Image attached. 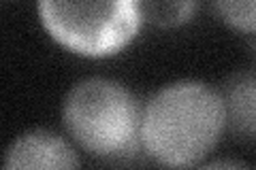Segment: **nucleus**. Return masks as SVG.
Listing matches in <instances>:
<instances>
[{
    "mask_svg": "<svg viewBox=\"0 0 256 170\" xmlns=\"http://www.w3.org/2000/svg\"><path fill=\"white\" fill-rule=\"evenodd\" d=\"M222 96L203 81L164 85L143 107L141 147L162 166H196L224 132Z\"/></svg>",
    "mask_w": 256,
    "mask_h": 170,
    "instance_id": "nucleus-1",
    "label": "nucleus"
},
{
    "mask_svg": "<svg viewBox=\"0 0 256 170\" xmlns=\"http://www.w3.org/2000/svg\"><path fill=\"white\" fill-rule=\"evenodd\" d=\"M143 109L126 85L92 77L79 81L62 102V121L79 147L105 162L132 160L141 147Z\"/></svg>",
    "mask_w": 256,
    "mask_h": 170,
    "instance_id": "nucleus-2",
    "label": "nucleus"
},
{
    "mask_svg": "<svg viewBox=\"0 0 256 170\" xmlns=\"http://www.w3.org/2000/svg\"><path fill=\"white\" fill-rule=\"evenodd\" d=\"M36 9L47 34L86 58L122 51L143 23L141 0H38Z\"/></svg>",
    "mask_w": 256,
    "mask_h": 170,
    "instance_id": "nucleus-3",
    "label": "nucleus"
},
{
    "mask_svg": "<svg viewBox=\"0 0 256 170\" xmlns=\"http://www.w3.org/2000/svg\"><path fill=\"white\" fill-rule=\"evenodd\" d=\"M4 168H79L75 149L43 128L28 130L15 139L4 153Z\"/></svg>",
    "mask_w": 256,
    "mask_h": 170,
    "instance_id": "nucleus-4",
    "label": "nucleus"
},
{
    "mask_svg": "<svg viewBox=\"0 0 256 170\" xmlns=\"http://www.w3.org/2000/svg\"><path fill=\"white\" fill-rule=\"evenodd\" d=\"M224 126L235 141H256V70L230 75L220 87Z\"/></svg>",
    "mask_w": 256,
    "mask_h": 170,
    "instance_id": "nucleus-5",
    "label": "nucleus"
},
{
    "mask_svg": "<svg viewBox=\"0 0 256 170\" xmlns=\"http://www.w3.org/2000/svg\"><path fill=\"white\" fill-rule=\"evenodd\" d=\"M143 21L156 28H180L196 13L198 0H141Z\"/></svg>",
    "mask_w": 256,
    "mask_h": 170,
    "instance_id": "nucleus-6",
    "label": "nucleus"
},
{
    "mask_svg": "<svg viewBox=\"0 0 256 170\" xmlns=\"http://www.w3.org/2000/svg\"><path fill=\"white\" fill-rule=\"evenodd\" d=\"M212 4L228 28L256 34V0H212Z\"/></svg>",
    "mask_w": 256,
    "mask_h": 170,
    "instance_id": "nucleus-7",
    "label": "nucleus"
},
{
    "mask_svg": "<svg viewBox=\"0 0 256 170\" xmlns=\"http://www.w3.org/2000/svg\"><path fill=\"white\" fill-rule=\"evenodd\" d=\"M205 166H233V168H239V166H246L242 164V162H228V160H222V162H210V164H205Z\"/></svg>",
    "mask_w": 256,
    "mask_h": 170,
    "instance_id": "nucleus-8",
    "label": "nucleus"
},
{
    "mask_svg": "<svg viewBox=\"0 0 256 170\" xmlns=\"http://www.w3.org/2000/svg\"><path fill=\"white\" fill-rule=\"evenodd\" d=\"M254 49H256V43H254Z\"/></svg>",
    "mask_w": 256,
    "mask_h": 170,
    "instance_id": "nucleus-9",
    "label": "nucleus"
}]
</instances>
